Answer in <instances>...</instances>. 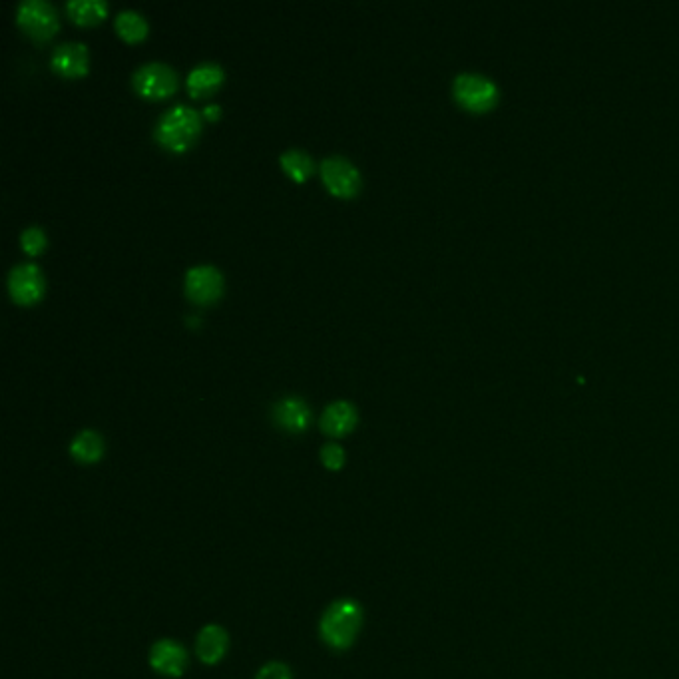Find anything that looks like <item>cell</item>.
<instances>
[{"instance_id":"1","label":"cell","mask_w":679,"mask_h":679,"mask_svg":"<svg viewBox=\"0 0 679 679\" xmlns=\"http://www.w3.org/2000/svg\"><path fill=\"white\" fill-rule=\"evenodd\" d=\"M361 626H363L361 604L351 598H341L325 610L319 622V634L329 648L347 650L355 644Z\"/></svg>"},{"instance_id":"2","label":"cell","mask_w":679,"mask_h":679,"mask_svg":"<svg viewBox=\"0 0 679 679\" xmlns=\"http://www.w3.org/2000/svg\"><path fill=\"white\" fill-rule=\"evenodd\" d=\"M202 130V116L188 104H176L162 114L154 128L160 146L170 152L188 150Z\"/></svg>"},{"instance_id":"3","label":"cell","mask_w":679,"mask_h":679,"mask_svg":"<svg viewBox=\"0 0 679 679\" xmlns=\"http://www.w3.org/2000/svg\"><path fill=\"white\" fill-rule=\"evenodd\" d=\"M454 98L466 110L486 112L498 102V86L480 72H462L454 78Z\"/></svg>"},{"instance_id":"4","label":"cell","mask_w":679,"mask_h":679,"mask_svg":"<svg viewBox=\"0 0 679 679\" xmlns=\"http://www.w3.org/2000/svg\"><path fill=\"white\" fill-rule=\"evenodd\" d=\"M132 86L144 98H166L178 88V74L170 64L148 62L134 70Z\"/></svg>"},{"instance_id":"5","label":"cell","mask_w":679,"mask_h":679,"mask_svg":"<svg viewBox=\"0 0 679 679\" xmlns=\"http://www.w3.org/2000/svg\"><path fill=\"white\" fill-rule=\"evenodd\" d=\"M16 22L36 40H46L58 30L56 8L46 0H22L16 8Z\"/></svg>"},{"instance_id":"6","label":"cell","mask_w":679,"mask_h":679,"mask_svg":"<svg viewBox=\"0 0 679 679\" xmlns=\"http://www.w3.org/2000/svg\"><path fill=\"white\" fill-rule=\"evenodd\" d=\"M321 178L331 194L339 198H353L361 190L359 170L343 156H329L319 166Z\"/></svg>"},{"instance_id":"7","label":"cell","mask_w":679,"mask_h":679,"mask_svg":"<svg viewBox=\"0 0 679 679\" xmlns=\"http://www.w3.org/2000/svg\"><path fill=\"white\" fill-rule=\"evenodd\" d=\"M10 297L20 305H32L44 295V277L36 263H18L8 273Z\"/></svg>"},{"instance_id":"8","label":"cell","mask_w":679,"mask_h":679,"mask_svg":"<svg viewBox=\"0 0 679 679\" xmlns=\"http://www.w3.org/2000/svg\"><path fill=\"white\" fill-rule=\"evenodd\" d=\"M224 291V277L218 267L214 265H196L190 267L186 273V295L194 303H212Z\"/></svg>"},{"instance_id":"9","label":"cell","mask_w":679,"mask_h":679,"mask_svg":"<svg viewBox=\"0 0 679 679\" xmlns=\"http://www.w3.org/2000/svg\"><path fill=\"white\" fill-rule=\"evenodd\" d=\"M188 662V650L176 640H160L150 650V666L166 678H182Z\"/></svg>"},{"instance_id":"10","label":"cell","mask_w":679,"mask_h":679,"mask_svg":"<svg viewBox=\"0 0 679 679\" xmlns=\"http://www.w3.org/2000/svg\"><path fill=\"white\" fill-rule=\"evenodd\" d=\"M271 417H273L275 425L281 427L283 431L303 433L311 425L313 413L301 397H283L273 405Z\"/></svg>"},{"instance_id":"11","label":"cell","mask_w":679,"mask_h":679,"mask_svg":"<svg viewBox=\"0 0 679 679\" xmlns=\"http://www.w3.org/2000/svg\"><path fill=\"white\" fill-rule=\"evenodd\" d=\"M52 68L66 76V78H76L88 72V50L86 44L82 42H62L54 48L50 56Z\"/></svg>"},{"instance_id":"12","label":"cell","mask_w":679,"mask_h":679,"mask_svg":"<svg viewBox=\"0 0 679 679\" xmlns=\"http://www.w3.org/2000/svg\"><path fill=\"white\" fill-rule=\"evenodd\" d=\"M229 646L227 632L218 624H208L202 628L196 640V654L206 666H216L224 660Z\"/></svg>"},{"instance_id":"13","label":"cell","mask_w":679,"mask_h":679,"mask_svg":"<svg viewBox=\"0 0 679 679\" xmlns=\"http://www.w3.org/2000/svg\"><path fill=\"white\" fill-rule=\"evenodd\" d=\"M321 431L329 437H343L357 425V409L347 401H335L325 407L321 415Z\"/></svg>"},{"instance_id":"14","label":"cell","mask_w":679,"mask_h":679,"mask_svg":"<svg viewBox=\"0 0 679 679\" xmlns=\"http://www.w3.org/2000/svg\"><path fill=\"white\" fill-rule=\"evenodd\" d=\"M224 82V68L216 62H202L188 74V90L192 96H206Z\"/></svg>"},{"instance_id":"15","label":"cell","mask_w":679,"mask_h":679,"mask_svg":"<svg viewBox=\"0 0 679 679\" xmlns=\"http://www.w3.org/2000/svg\"><path fill=\"white\" fill-rule=\"evenodd\" d=\"M70 454L74 460L82 462V464H92L98 462L104 454V439L96 433V431H82L74 437V441L70 443Z\"/></svg>"},{"instance_id":"16","label":"cell","mask_w":679,"mask_h":679,"mask_svg":"<svg viewBox=\"0 0 679 679\" xmlns=\"http://www.w3.org/2000/svg\"><path fill=\"white\" fill-rule=\"evenodd\" d=\"M114 26H116L118 34H120L124 40H128V42H138V40H142V38L148 34V22H146V18H144L138 10H132V8L120 10V12L116 14Z\"/></svg>"},{"instance_id":"17","label":"cell","mask_w":679,"mask_h":679,"mask_svg":"<svg viewBox=\"0 0 679 679\" xmlns=\"http://www.w3.org/2000/svg\"><path fill=\"white\" fill-rule=\"evenodd\" d=\"M281 166L283 170L295 180V182H305L313 170H315V162L313 158L303 152V150H297V148H291V150H285L281 154Z\"/></svg>"},{"instance_id":"18","label":"cell","mask_w":679,"mask_h":679,"mask_svg":"<svg viewBox=\"0 0 679 679\" xmlns=\"http://www.w3.org/2000/svg\"><path fill=\"white\" fill-rule=\"evenodd\" d=\"M68 14L78 24H94L100 22L108 12L106 0H70L66 4Z\"/></svg>"},{"instance_id":"19","label":"cell","mask_w":679,"mask_h":679,"mask_svg":"<svg viewBox=\"0 0 679 679\" xmlns=\"http://www.w3.org/2000/svg\"><path fill=\"white\" fill-rule=\"evenodd\" d=\"M20 245H22V249L26 253L36 255V253H40L46 247V235H44V231L40 227H26L22 231V235H20Z\"/></svg>"},{"instance_id":"20","label":"cell","mask_w":679,"mask_h":679,"mask_svg":"<svg viewBox=\"0 0 679 679\" xmlns=\"http://www.w3.org/2000/svg\"><path fill=\"white\" fill-rule=\"evenodd\" d=\"M321 462L329 468V470H339L343 468L345 464V451L335 445V443H327L323 449H321Z\"/></svg>"},{"instance_id":"21","label":"cell","mask_w":679,"mask_h":679,"mask_svg":"<svg viewBox=\"0 0 679 679\" xmlns=\"http://www.w3.org/2000/svg\"><path fill=\"white\" fill-rule=\"evenodd\" d=\"M255 679H293V676H291V670L285 664L269 662L257 672Z\"/></svg>"},{"instance_id":"22","label":"cell","mask_w":679,"mask_h":679,"mask_svg":"<svg viewBox=\"0 0 679 679\" xmlns=\"http://www.w3.org/2000/svg\"><path fill=\"white\" fill-rule=\"evenodd\" d=\"M204 112H206V116H208V118H218V114H220V106H218V104H210V106H206V108H204Z\"/></svg>"}]
</instances>
